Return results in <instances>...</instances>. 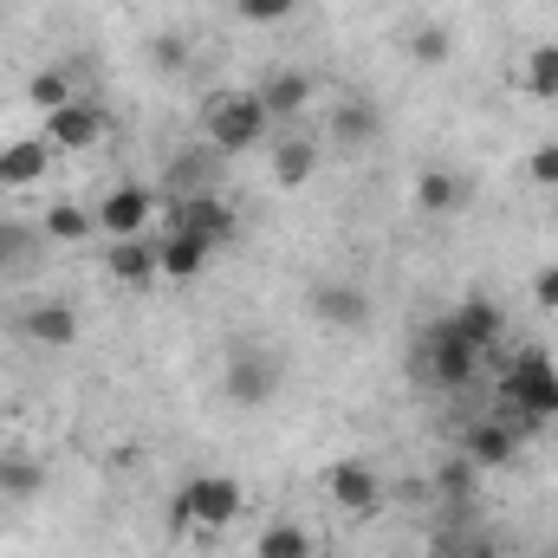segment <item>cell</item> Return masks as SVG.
I'll return each mask as SVG.
<instances>
[{
  "label": "cell",
  "mask_w": 558,
  "mask_h": 558,
  "mask_svg": "<svg viewBox=\"0 0 558 558\" xmlns=\"http://www.w3.org/2000/svg\"><path fill=\"white\" fill-rule=\"evenodd\" d=\"M513 448H520V435H513L507 422H474V428H468V461H474V468H507Z\"/></svg>",
  "instance_id": "16"
},
{
  "label": "cell",
  "mask_w": 558,
  "mask_h": 558,
  "mask_svg": "<svg viewBox=\"0 0 558 558\" xmlns=\"http://www.w3.org/2000/svg\"><path fill=\"white\" fill-rule=\"evenodd\" d=\"M39 487H46V468H39L33 454H7V461H0V494H7V500H33Z\"/></svg>",
  "instance_id": "24"
},
{
  "label": "cell",
  "mask_w": 558,
  "mask_h": 558,
  "mask_svg": "<svg viewBox=\"0 0 558 558\" xmlns=\"http://www.w3.org/2000/svg\"><path fill=\"white\" fill-rule=\"evenodd\" d=\"M500 397L526 422H553L558 416V364L546 351H520L507 364V377H500Z\"/></svg>",
  "instance_id": "3"
},
{
  "label": "cell",
  "mask_w": 558,
  "mask_h": 558,
  "mask_svg": "<svg viewBox=\"0 0 558 558\" xmlns=\"http://www.w3.org/2000/svg\"><path fill=\"white\" fill-rule=\"evenodd\" d=\"M92 215H98V234H111V241H143L149 221H156V195L137 189V182H118V189H105V202H98Z\"/></svg>",
  "instance_id": "6"
},
{
  "label": "cell",
  "mask_w": 558,
  "mask_h": 558,
  "mask_svg": "<svg viewBox=\"0 0 558 558\" xmlns=\"http://www.w3.org/2000/svg\"><path fill=\"white\" fill-rule=\"evenodd\" d=\"M111 279H124V286H156V241L143 234V241H111Z\"/></svg>",
  "instance_id": "17"
},
{
  "label": "cell",
  "mask_w": 558,
  "mask_h": 558,
  "mask_svg": "<svg viewBox=\"0 0 558 558\" xmlns=\"http://www.w3.org/2000/svg\"><path fill=\"white\" fill-rule=\"evenodd\" d=\"M254 558H312V533L299 520H274L260 539H254Z\"/></svg>",
  "instance_id": "22"
},
{
  "label": "cell",
  "mask_w": 558,
  "mask_h": 558,
  "mask_svg": "<svg viewBox=\"0 0 558 558\" xmlns=\"http://www.w3.org/2000/svg\"><path fill=\"white\" fill-rule=\"evenodd\" d=\"M254 92H260V105H267V118H274V124H299V118L312 111V78H305V72H292V65L267 72Z\"/></svg>",
  "instance_id": "12"
},
{
  "label": "cell",
  "mask_w": 558,
  "mask_h": 558,
  "mask_svg": "<svg viewBox=\"0 0 558 558\" xmlns=\"http://www.w3.org/2000/svg\"><path fill=\"white\" fill-rule=\"evenodd\" d=\"M331 137L338 143H371L377 137V111H371V105H338V111H331Z\"/></svg>",
  "instance_id": "26"
},
{
  "label": "cell",
  "mask_w": 558,
  "mask_h": 558,
  "mask_svg": "<svg viewBox=\"0 0 558 558\" xmlns=\"http://www.w3.org/2000/svg\"><path fill=\"white\" fill-rule=\"evenodd\" d=\"M241 7V20L247 26H279V20H292L299 13V0H234Z\"/></svg>",
  "instance_id": "27"
},
{
  "label": "cell",
  "mask_w": 558,
  "mask_h": 558,
  "mask_svg": "<svg viewBox=\"0 0 558 558\" xmlns=\"http://www.w3.org/2000/svg\"><path fill=\"white\" fill-rule=\"evenodd\" d=\"M325 494H331V507H344V513H377V507H384V474H377L371 461H331V468H325Z\"/></svg>",
  "instance_id": "8"
},
{
  "label": "cell",
  "mask_w": 558,
  "mask_h": 558,
  "mask_svg": "<svg viewBox=\"0 0 558 558\" xmlns=\"http://www.w3.org/2000/svg\"><path fill=\"white\" fill-rule=\"evenodd\" d=\"M312 318L331 325V331H364L371 325V292L351 286V279H318L312 286Z\"/></svg>",
  "instance_id": "7"
},
{
  "label": "cell",
  "mask_w": 558,
  "mask_h": 558,
  "mask_svg": "<svg viewBox=\"0 0 558 558\" xmlns=\"http://www.w3.org/2000/svg\"><path fill=\"white\" fill-rule=\"evenodd\" d=\"M39 234H46V241H92V234H98V215H92L85 202H52L46 221H39Z\"/></svg>",
  "instance_id": "19"
},
{
  "label": "cell",
  "mask_w": 558,
  "mask_h": 558,
  "mask_svg": "<svg viewBox=\"0 0 558 558\" xmlns=\"http://www.w3.org/2000/svg\"><path fill=\"white\" fill-rule=\"evenodd\" d=\"M448 52H454V39H448V26H435V20H428V26H416V33H410V59H416L422 72H435V65H448Z\"/></svg>",
  "instance_id": "25"
},
{
  "label": "cell",
  "mask_w": 558,
  "mask_h": 558,
  "mask_svg": "<svg viewBox=\"0 0 558 558\" xmlns=\"http://www.w3.org/2000/svg\"><path fill=\"white\" fill-rule=\"evenodd\" d=\"M520 85L533 92V98H558V46H533L526 59H520Z\"/></svg>",
  "instance_id": "23"
},
{
  "label": "cell",
  "mask_w": 558,
  "mask_h": 558,
  "mask_svg": "<svg viewBox=\"0 0 558 558\" xmlns=\"http://www.w3.org/2000/svg\"><path fill=\"white\" fill-rule=\"evenodd\" d=\"M221 390H228V403L260 410V403L279 390V364H274V357H260V351H234V357H228V371H221Z\"/></svg>",
  "instance_id": "10"
},
{
  "label": "cell",
  "mask_w": 558,
  "mask_h": 558,
  "mask_svg": "<svg viewBox=\"0 0 558 558\" xmlns=\"http://www.w3.org/2000/svg\"><path fill=\"white\" fill-rule=\"evenodd\" d=\"M46 169H52V143L46 137L0 143V189H33V182H46Z\"/></svg>",
  "instance_id": "13"
},
{
  "label": "cell",
  "mask_w": 558,
  "mask_h": 558,
  "mask_svg": "<svg viewBox=\"0 0 558 558\" xmlns=\"http://www.w3.org/2000/svg\"><path fill=\"white\" fill-rule=\"evenodd\" d=\"M533 299H539L546 312H558V260H553V267H539V274H533Z\"/></svg>",
  "instance_id": "30"
},
{
  "label": "cell",
  "mask_w": 558,
  "mask_h": 558,
  "mask_svg": "<svg viewBox=\"0 0 558 558\" xmlns=\"http://www.w3.org/2000/svg\"><path fill=\"white\" fill-rule=\"evenodd\" d=\"M182 507H189L195 533H228V526L241 520L247 494H241L234 474H195V481H182Z\"/></svg>",
  "instance_id": "4"
},
{
  "label": "cell",
  "mask_w": 558,
  "mask_h": 558,
  "mask_svg": "<svg viewBox=\"0 0 558 558\" xmlns=\"http://www.w3.org/2000/svg\"><path fill=\"white\" fill-rule=\"evenodd\" d=\"M162 228H169V234H189V241H202L208 254H221V247L241 234V215H234V202H228V195L202 189V195H175Z\"/></svg>",
  "instance_id": "2"
},
{
  "label": "cell",
  "mask_w": 558,
  "mask_h": 558,
  "mask_svg": "<svg viewBox=\"0 0 558 558\" xmlns=\"http://www.w3.org/2000/svg\"><path fill=\"white\" fill-rule=\"evenodd\" d=\"M13 254H20V234H13V228H7V221H0V267H7V260H13Z\"/></svg>",
  "instance_id": "31"
},
{
  "label": "cell",
  "mask_w": 558,
  "mask_h": 558,
  "mask_svg": "<svg viewBox=\"0 0 558 558\" xmlns=\"http://www.w3.org/2000/svg\"><path fill=\"white\" fill-rule=\"evenodd\" d=\"M149 52H156V65H162V72H175V65H189V46H182L175 33H162V39H156Z\"/></svg>",
  "instance_id": "29"
},
{
  "label": "cell",
  "mask_w": 558,
  "mask_h": 558,
  "mask_svg": "<svg viewBox=\"0 0 558 558\" xmlns=\"http://www.w3.org/2000/svg\"><path fill=\"white\" fill-rule=\"evenodd\" d=\"M526 175H533L539 189H558V143H539V149L526 156Z\"/></svg>",
  "instance_id": "28"
},
{
  "label": "cell",
  "mask_w": 558,
  "mask_h": 558,
  "mask_svg": "<svg viewBox=\"0 0 558 558\" xmlns=\"http://www.w3.org/2000/svg\"><path fill=\"white\" fill-rule=\"evenodd\" d=\"M39 137L52 143V149H92V143L105 137V111L92 105V98H72V105H59V111H46L39 118Z\"/></svg>",
  "instance_id": "9"
},
{
  "label": "cell",
  "mask_w": 558,
  "mask_h": 558,
  "mask_svg": "<svg viewBox=\"0 0 558 558\" xmlns=\"http://www.w3.org/2000/svg\"><path fill=\"white\" fill-rule=\"evenodd\" d=\"M422 364H428V377H435L441 390H461V384H474L481 351L454 331V318H441V325H428V338H422Z\"/></svg>",
  "instance_id": "5"
},
{
  "label": "cell",
  "mask_w": 558,
  "mask_h": 558,
  "mask_svg": "<svg viewBox=\"0 0 558 558\" xmlns=\"http://www.w3.org/2000/svg\"><path fill=\"white\" fill-rule=\"evenodd\" d=\"M72 98H78V92H72V72H65V65H46V72L26 78V105H33L39 118L59 111V105H72Z\"/></svg>",
  "instance_id": "21"
},
{
  "label": "cell",
  "mask_w": 558,
  "mask_h": 558,
  "mask_svg": "<svg viewBox=\"0 0 558 558\" xmlns=\"http://www.w3.org/2000/svg\"><path fill=\"white\" fill-rule=\"evenodd\" d=\"M416 208L422 215H454V208H461V175H454V169H422L416 175Z\"/></svg>",
  "instance_id": "20"
},
{
  "label": "cell",
  "mask_w": 558,
  "mask_h": 558,
  "mask_svg": "<svg viewBox=\"0 0 558 558\" xmlns=\"http://www.w3.org/2000/svg\"><path fill=\"white\" fill-rule=\"evenodd\" d=\"M318 175V137H305V131H279L274 143V182L279 189H305Z\"/></svg>",
  "instance_id": "15"
},
{
  "label": "cell",
  "mask_w": 558,
  "mask_h": 558,
  "mask_svg": "<svg viewBox=\"0 0 558 558\" xmlns=\"http://www.w3.org/2000/svg\"><path fill=\"white\" fill-rule=\"evenodd\" d=\"M267 131H274V118H267L260 92H215L202 105V143L221 149V156H241V149L267 143Z\"/></svg>",
  "instance_id": "1"
},
{
  "label": "cell",
  "mask_w": 558,
  "mask_h": 558,
  "mask_svg": "<svg viewBox=\"0 0 558 558\" xmlns=\"http://www.w3.org/2000/svg\"><path fill=\"white\" fill-rule=\"evenodd\" d=\"M454 331H461V338H468L474 351H487V344H494V338L507 331V312H500L494 299H468V305L454 312Z\"/></svg>",
  "instance_id": "18"
},
{
  "label": "cell",
  "mask_w": 558,
  "mask_h": 558,
  "mask_svg": "<svg viewBox=\"0 0 558 558\" xmlns=\"http://www.w3.org/2000/svg\"><path fill=\"white\" fill-rule=\"evenodd\" d=\"M13 331H20L26 344L65 351V344H78V305H65V299H39V305H26V312L13 318Z\"/></svg>",
  "instance_id": "11"
},
{
  "label": "cell",
  "mask_w": 558,
  "mask_h": 558,
  "mask_svg": "<svg viewBox=\"0 0 558 558\" xmlns=\"http://www.w3.org/2000/svg\"><path fill=\"white\" fill-rule=\"evenodd\" d=\"M208 260H215V254H208L202 241H189V234H169V228L156 234V274H162V279H175V286H195V279L208 274Z\"/></svg>",
  "instance_id": "14"
}]
</instances>
